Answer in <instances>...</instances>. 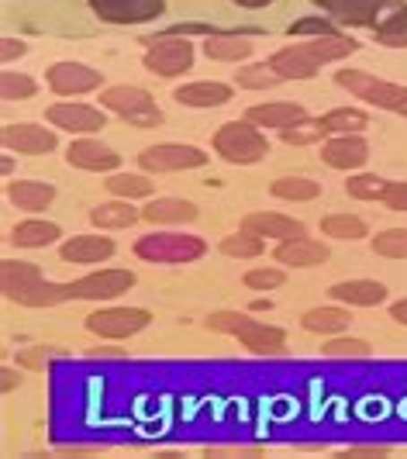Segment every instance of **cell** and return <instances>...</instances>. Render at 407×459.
Returning <instances> with one entry per match:
<instances>
[{"instance_id":"obj_31","label":"cell","mask_w":407,"mask_h":459,"mask_svg":"<svg viewBox=\"0 0 407 459\" xmlns=\"http://www.w3.org/2000/svg\"><path fill=\"white\" fill-rule=\"evenodd\" d=\"M63 238V231L56 221H42V218H31V221H22L18 229L11 231V242L18 246V249H42V246H52V242H59Z\"/></svg>"},{"instance_id":"obj_44","label":"cell","mask_w":407,"mask_h":459,"mask_svg":"<svg viewBox=\"0 0 407 459\" xmlns=\"http://www.w3.org/2000/svg\"><path fill=\"white\" fill-rule=\"evenodd\" d=\"M373 253L384 259H407V229H386L373 238Z\"/></svg>"},{"instance_id":"obj_17","label":"cell","mask_w":407,"mask_h":459,"mask_svg":"<svg viewBox=\"0 0 407 459\" xmlns=\"http://www.w3.org/2000/svg\"><path fill=\"white\" fill-rule=\"evenodd\" d=\"M117 253L108 235H73L59 246V259L73 263V266H97V263H108Z\"/></svg>"},{"instance_id":"obj_10","label":"cell","mask_w":407,"mask_h":459,"mask_svg":"<svg viewBox=\"0 0 407 459\" xmlns=\"http://www.w3.org/2000/svg\"><path fill=\"white\" fill-rule=\"evenodd\" d=\"M138 283L132 270H97L66 283V300H114Z\"/></svg>"},{"instance_id":"obj_27","label":"cell","mask_w":407,"mask_h":459,"mask_svg":"<svg viewBox=\"0 0 407 459\" xmlns=\"http://www.w3.org/2000/svg\"><path fill=\"white\" fill-rule=\"evenodd\" d=\"M142 221H152V225H186V221H197V204L180 201V197H156L142 207Z\"/></svg>"},{"instance_id":"obj_3","label":"cell","mask_w":407,"mask_h":459,"mask_svg":"<svg viewBox=\"0 0 407 459\" xmlns=\"http://www.w3.org/2000/svg\"><path fill=\"white\" fill-rule=\"evenodd\" d=\"M135 255L142 263H162V266H180V263H197L207 253V242L190 231H149L135 246Z\"/></svg>"},{"instance_id":"obj_40","label":"cell","mask_w":407,"mask_h":459,"mask_svg":"<svg viewBox=\"0 0 407 459\" xmlns=\"http://www.w3.org/2000/svg\"><path fill=\"white\" fill-rule=\"evenodd\" d=\"M280 138L287 142V145H315V142H321V138H332L328 132H325V125H321V117H300L297 125H290V128H283L280 132Z\"/></svg>"},{"instance_id":"obj_52","label":"cell","mask_w":407,"mask_h":459,"mask_svg":"<svg viewBox=\"0 0 407 459\" xmlns=\"http://www.w3.org/2000/svg\"><path fill=\"white\" fill-rule=\"evenodd\" d=\"M231 4H238V7H246V11H263V7H270L273 0H231Z\"/></svg>"},{"instance_id":"obj_37","label":"cell","mask_w":407,"mask_h":459,"mask_svg":"<svg viewBox=\"0 0 407 459\" xmlns=\"http://www.w3.org/2000/svg\"><path fill=\"white\" fill-rule=\"evenodd\" d=\"M317 225H321V231H325L328 238H342V242L366 238V231H369L359 214H328V218H321Z\"/></svg>"},{"instance_id":"obj_5","label":"cell","mask_w":407,"mask_h":459,"mask_svg":"<svg viewBox=\"0 0 407 459\" xmlns=\"http://www.w3.org/2000/svg\"><path fill=\"white\" fill-rule=\"evenodd\" d=\"M142 46H145L142 66L156 76L177 80L194 69V46L186 35H142Z\"/></svg>"},{"instance_id":"obj_46","label":"cell","mask_w":407,"mask_h":459,"mask_svg":"<svg viewBox=\"0 0 407 459\" xmlns=\"http://www.w3.org/2000/svg\"><path fill=\"white\" fill-rule=\"evenodd\" d=\"M380 204H386L390 211H404L407 214V180H390Z\"/></svg>"},{"instance_id":"obj_24","label":"cell","mask_w":407,"mask_h":459,"mask_svg":"<svg viewBox=\"0 0 407 459\" xmlns=\"http://www.w3.org/2000/svg\"><path fill=\"white\" fill-rule=\"evenodd\" d=\"M173 100L183 108H218L231 100V87L221 80H194V83H183L173 91Z\"/></svg>"},{"instance_id":"obj_56","label":"cell","mask_w":407,"mask_h":459,"mask_svg":"<svg viewBox=\"0 0 407 459\" xmlns=\"http://www.w3.org/2000/svg\"><path fill=\"white\" fill-rule=\"evenodd\" d=\"M401 117H407V104H404V111H401Z\"/></svg>"},{"instance_id":"obj_49","label":"cell","mask_w":407,"mask_h":459,"mask_svg":"<svg viewBox=\"0 0 407 459\" xmlns=\"http://www.w3.org/2000/svg\"><path fill=\"white\" fill-rule=\"evenodd\" d=\"M342 456H352V459H359V456H390V449H384V446H352V449H345Z\"/></svg>"},{"instance_id":"obj_23","label":"cell","mask_w":407,"mask_h":459,"mask_svg":"<svg viewBox=\"0 0 407 459\" xmlns=\"http://www.w3.org/2000/svg\"><path fill=\"white\" fill-rule=\"evenodd\" d=\"M328 298L352 307H377V304H386V287L380 280H342V283H332Z\"/></svg>"},{"instance_id":"obj_12","label":"cell","mask_w":407,"mask_h":459,"mask_svg":"<svg viewBox=\"0 0 407 459\" xmlns=\"http://www.w3.org/2000/svg\"><path fill=\"white\" fill-rule=\"evenodd\" d=\"M46 121L59 132H73V135H93L108 125V115L93 104H80V100H59L46 108Z\"/></svg>"},{"instance_id":"obj_14","label":"cell","mask_w":407,"mask_h":459,"mask_svg":"<svg viewBox=\"0 0 407 459\" xmlns=\"http://www.w3.org/2000/svg\"><path fill=\"white\" fill-rule=\"evenodd\" d=\"M87 4L108 24H149L166 11V0H87Z\"/></svg>"},{"instance_id":"obj_18","label":"cell","mask_w":407,"mask_h":459,"mask_svg":"<svg viewBox=\"0 0 407 459\" xmlns=\"http://www.w3.org/2000/svg\"><path fill=\"white\" fill-rule=\"evenodd\" d=\"M321 160H325V166L345 169V173L349 169H359L369 160V142L359 138V132L356 135H332L321 145Z\"/></svg>"},{"instance_id":"obj_1","label":"cell","mask_w":407,"mask_h":459,"mask_svg":"<svg viewBox=\"0 0 407 459\" xmlns=\"http://www.w3.org/2000/svg\"><path fill=\"white\" fill-rule=\"evenodd\" d=\"M0 290L7 300L24 304V307H56L66 300V283L48 280L35 263H24V259H4Z\"/></svg>"},{"instance_id":"obj_11","label":"cell","mask_w":407,"mask_h":459,"mask_svg":"<svg viewBox=\"0 0 407 459\" xmlns=\"http://www.w3.org/2000/svg\"><path fill=\"white\" fill-rule=\"evenodd\" d=\"M315 4L321 7V14L349 28H373L390 11L404 7V0H315Z\"/></svg>"},{"instance_id":"obj_6","label":"cell","mask_w":407,"mask_h":459,"mask_svg":"<svg viewBox=\"0 0 407 459\" xmlns=\"http://www.w3.org/2000/svg\"><path fill=\"white\" fill-rule=\"evenodd\" d=\"M100 108L117 115L125 125H135V128H159L162 125V111H159L156 97L142 91V87H132V83L108 87L100 93Z\"/></svg>"},{"instance_id":"obj_55","label":"cell","mask_w":407,"mask_h":459,"mask_svg":"<svg viewBox=\"0 0 407 459\" xmlns=\"http://www.w3.org/2000/svg\"><path fill=\"white\" fill-rule=\"evenodd\" d=\"M270 300H252V311H270Z\"/></svg>"},{"instance_id":"obj_19","label":"cell","mask_w":407,"mask_h":459,"mask_svg":"<svg viewBox=\"0 0 407 459\" xmlns=\"http://www.w3.org/2000/svg\"><path fill=\"white\" fill-rule=\"evenodd\" d=\"M242 229L255 231L259 238H273V242H287V238H297V235H307L297 218L280 214V211H252V214L242 218Z\"/></svg>"},{"instance_id":"obj_32","label":"cell","mask_w":407,"mask_h":459,"mask_svg":"<svg viewBox=\"0 0 407 459\" xmlns=\"http://www.w3.org/2000/svg\"><path fill=\"white\" fill-rule=\"evenodd\" d=\"M108 194L121 197V201H145L156 194V184H152V173H111Z\"/></svg>"},{"instance_id":"obj_29","label":"cell","mask_w":407,"mask_h":459,"mask_svg":"<svg viewBox=\"0 0 407 459\" xmlns=\"http://www.w3.org/2000/svg\"><path fill=\"white\" fill-rule=\"evenodd\" d=\"M304 332H311V335H342V332H349V325H352V315L339 307V300L335 304H325V307H311L304 318Z\"/></svg>"},{"instance_id":"obj_36","label":"cell","mask_w":407,"mask_h":459,"mask_svg":"<svg viewBox=\"0 0 407 459\" xmlns=\"http://www.w3.org/2000/svg\"><path fill=\"white\" fill-rule=\"evenodd\" d=\"M270 194L280 201H294V204H307L321 194V184L307 180V177H280L270 184Z\"/></svg>"},{"instance_id":"obj_43","label":"cell","mask_w":407,"mask_h":459,"mask_svg":"<svg viewBox=\"0 0 407 459\" xmlns=\"http://www.w3.org/2000/svg\"><path fill=\"white\" fill-rule=\"evenodd\" d=\"M0 93H4V100H28V97L39 93V83H35V76H28V73L4 69V76H0Z\"/></svg>"},{"instance_id":"obj_25","label":"cell","mask_w":407,"mask_h":459,"mask_svg":"<svg viewBox=\"0 0 407 459\" xmlns=\"http://www.w3.org/2000/svg\"><path fill=\"white\" fill-rule=\"evenodd\" d=\"M252 125H259V128H276V132H283V128H290L297 125L300 117H307V111L294 104V100H270V104H252L249 111H246Z\"/></svg>"},{"instance_id":"obj_33","label":"cell","mask_w":407,"mask_h":459,"mask_svg":"<svg viewBox=\"0 0 407 459\" xmlns=\"http://www.w3.org/2000/svg\"><path fill=\"white\" fill-rule=\"evenodd\" d=\"M373 42L384 48H407V4L373 24Z\"/></svg>"},{"instance_id":"obj_50","label":"cell","mask_w":407,"mask_h":459,"mask_svg":"<svg viewBox=\"0 0 407 459\" xmlns=\"http://www.w3.org/2000/svg\"><path fill=\"white\" fill-rule=\"evenodd\" d=\"M390 318L397 325H407V298H401V300H394L390 304Z\"/></svg>"},{"instance_id":"obj_35","label":"cell","mask_w":407,"mask_h":459,"mask_svg":"<svg viewBox=\"0 0 407 459\" xmlns=\"http://www.w3.org/2000/svg\"><path fill=\"white\" fill-rule=\"evenodd\" d=\"M218 249H221L228 259H255V255L266 253V238H259V235L249 229H238V231H231V235H225Z\"/></svg>"},{"instance_id":"obj_34","label":"cell","mask_w":407,"mask_h":459,"mask_svg":"<svg viewBox=\"0 0 407 459\" xmlns=\"http://www.w3.org/2000/svg\"><path fill=\"white\" fill-rule=\"evenodd\" d=\"M321 125L328 135H356L369 125V115L359 108H332L328 115H321Z\"/></svg>"},{"instance_id":"obj_53","label":"cell","mask_w":407,"mask_h":459,"mask_svg":"<svg viewBox=\"0 0 407 459\" xmlns=\"http://www.w3.org/2000/svg\"><path fill=\"white\" fill-rule=\"evenodd\" d=\"M14 384H22V377L14 380V373H11V369H4V394H11V391H14Z\"/></svg>"},{"instance_id":"obj_2","label":"cell","mask_w":407,"mask_h":459,"mask_svg":"<svg viewBox=\"0 0 407 459\" xmlns=\"http://www.w3.org/2000/svg\"><path fill=\"white\" fill-rule=\"evenodd\" d=\"M207 325H211L214 332H221V335L238 339V342L246 345L249 352H255V356H283V352H287V335H283V328L255 322L246 311H218V315L207 318Z\"/></svg>"},{"instance_id":"obj_15","label":"cell","mask_w":407,"mask_h":459,"mask_svg":"<svg viewBox=\"0 0 407 459\" xmlns=\"http://www.w3.org/2000/svg\"><path fill=\"white\" fill-rule=\"evenodd\" d=\"M56 145H59V138L46 125L22 121V125H7L4 128V149L18 152V156H48V152H56Z\"/></svg>"},{"instance_id":"obj_30","label":"cell","mask_w":407,"mask_h":459,"mask_svg":"<svg viewBox=\"0 0 407 459\" xmlns=\"http://www.w3.org/2000/svg\"><path fill=\"white\" fill-rule=\"evenodd\" d=\"M304 46L307 52L317 59V66H328V63H339L345 56H352V52H359V42L352 39V35H321V39H304Z\"/></svg>"},{"instance_id":"obj_16","label":"cell","mask_w":407,"mask_h":459,"mask_svg":"<svg viewBox=\"0 0 407 459\" xmlns=\"http://www.w3.org/2000/svg\"><path fill=\"white\" fill-rule=\"evenodd\" d=\"M66 162L83 169V173H114L121 166V156L97 138H76V142H69Z\"/></svg>"},{"instance_id":"obj_51","label":"cell","mask_w":407,"mask_h":459,"mask_svg":"<svg viewBox=\"0 0 407 459\" xmlns=\"http://www.w3.org/2000/svg\"><path fill=\"white\" fill-rule=\"evenodd\" d=\"M87 356H91V359H121V349H93Z\"/></svg>"},{"instance_id":"obj_9","label":"cell","mask_w":407,"mask_h":459,"mask_svg":"<svg viewBox=\"0 0 407 459\" xmlns=\"http://www.w3.org/2000/svg\"><path fill=\"white\" fill-rule=\"evenodd\" d=\"M138 166L142 173H183V169H201L207 166V152L197 145H177V142H162V145H149L138 152Z\"/></svg>"},{"instance_id":"obj_54","label":"cell","mask_w":407,"mask_h":459,"mask_svg":"<svg viewBox=\"0 0 407 459\" xmlns=\"http://www.w3.org/2000/svg\"><path fill=\"white\" fill-rule=\"evenodd\" d=\"M0 173H4V177H11V173H14V160H11V156H4V160H0Z\"/></svg>"},{"instance_id":"obj_22","label":"cell","mask_w":407,"mask_h":459,"mask_svg":"<svg viewBox=\"0 0 407 459\" xmlns=\"http://www.w3.org/2000/svg\"><path fill=\"white\" fill-rule=\"evenodd\" d=\"M204 56L214 59V63H242V59L252 56V42L246 31H225V28H218L211 35H204Z\"/></svg>"},{"instance_id":"obj_28","label":"cell","mask_w":407,"mask_h":459,"mask_svg":"<svg viewBox=\"0 0 407 459\" xmlns=\"http://www.w3.org/2000/svg\"><path fill=\"white\" fill-rule=\"evenodd\" d=\"M135 221H142V211H138L132 201H121V197H114V201H108V204H97L91 211V225L100 231L132 229Z\"/></svg>"},{"instance_id":"obj_26","label":"cell","mask_w":407,"mask_h":459,"mask_svg":"<svg viewBox=\"0 0 407 459\" xmlns=\"http://www.w3.org/2000/svg\"><path fill=\"white\" fill-rule=\"evenodd\" d=\"M7 201L18 207V211L39 214V211H48V207H52L56 186L42 184V180H14V184H7Z\"/></svg>"},{"instance_id":"obj_21","label":"cell","mask_w":407,"mask_h":459,"mask_svg":"<svg viewBox=\"0 0 407 459\" xmlns=\"http://www.w3.org/2000/svg\"><path fill=\"white\" fill-rule=\"evenodd\" d=\"M276 263H283V266H294V270H307V266H321V263H328V255L332 249L328 246H321L315 238H307V235H297V238H287V242H280L276 249Z\"/></svg>"},{"instance_id":"obj_4","label":"cell","mask_w":407,"mask_h":459,"mask_svg":"<svg viewBox=\"0 0 407 459\" xmlns=\"http://www.w3.org/2000/svg\"><path fill=\"white\" fill-rule=\"evenodd\" d=\"M211 145L221 160L235 162V166H252V162L266 160V152H270V142L263 135V128L252 125L249 117L246 121H225L214 132Z\"/></svg>"},{"instance_id":"obj_20","label":"cell","mask_w":407,"mask_h":459,"mask_svg":"<svg viewBox=\"0 0 407 459\" xmlns=\"http://www.w3.org/2000/svg\"><path fill=\"white\" fill-rule=\"evenodd\" d=\"M270 66L276 69L280 80H315L317 76V59L307 52L304 42H294V46L276 48L270 56Z\"/></svg>"},{"instance_id":"obj_39","label":"cell","mask_w":407,"mask_h":459,"mask_svg":"<svg viewBox=\"0 0 407 459\" xmlns=\"http://www.w3.org/2000/svg\"><path fill=\"white\" fill-rule=\"evenodd\" d=\"M386 184H390V180L377 177V173H356V177L345 180V194L356 197V201H384Z\"/></svg>"},{"instance_id":"obj_47","label":"cell","mask_w":407,"mask_h":459,"mask_svg":"<svg viewBox=\"0 0 407 459\" xmlns=\"http://www.w3.org/2000/svg\"><path fill=\"white\" fill-rule=\"evenodd\" d=\"M48 356H52V349H24L22 356H18V363L28 369H46Z\"/></svg>"},{"instance_id":"obj_7","label":"cell","mask_w":407,"mask_h":459,"mask_svg":"<svg viewBox=\"0 0 407 459\" xmlns=\"http://www.w3.org/2000/svg\"><path fill=\"white\" fill-rule=\"evenodd\" d=\"M335 83H339L342 91L352 93V97H359L362 104H377V108L394 111V115H401L407 104V87L390 83L384 76H373L366 69H339L335 73Z\"/></svg>"},{"instance_id":"obj_13","label":"cell","mask_w":407,"mask_h":459,"mask_svg":"<svg viewBox=\"0 0 407 459\" xmlns=\"http://www.w3.org/2000/svg\"><path fill=\"white\" fill-rule=\"evenodd\" d=\"M100 83H104V76L83 63H56L46 69V87L59 97H69V100L100 91Z\"/></svg>"},{"instance_id":"obj_38","label":"cell","mask_w":407,"mask_h":459,"mask_svg":"<svg viewBox=\"0 0 407 459\" xmlns=\"http://www.w3.org/2000/svg\"><path fill=\"white\" fill-rule=\"evenodd\" d=\"M235 83L242 91H270V87L280 83V76H276V69L270 63H249V66H242L235 73Z\"/></svg>"},{"instance_id":"obj_42","label":"cell","mask_w":407,"mask_h":459,"mask_svg":"<svg viewBox=\"0 0 407 459\" xmlns=\"http://www.w3.org/2000/svg\"><path fill=\"white\" fill-rule=\"evenodd\" d=\"M321 356H328V359H366L369 342L352 339V335H332L328 342L321 345Z\"/></svg>"},{"instance_id":"obj_48","label":"cell","mask_w":407,"mask_h":459,"mask_svg":"<svg viewBox=\"0 0 407 459\" xmlns=\"http://www.w3.org/2000/svg\"><path fill=\"white\" fill-rule=\"evenodd\" d=\"M24 52H28V46H24L22 39H4V42H0V59H4V63L22 59Z\"/></svg>"},{"instance_id":"obj_45","label":"cell","mask_w":407,"mask_h":459,"mask_svg":"<svg viewBox=\"0 0 407 459\" xmlns=\"http://www.w3.org/2000/svg\"><path fill=\"white\" fill-rule=\"evenodd\" d=\"M242 283L249 290H276V287L287 283V273L276 270V266H255V270H249V273L242 276Z\"/></svg>"},{"instance_id":"obj_41","label":"cell","mask_w":407,"mask_h":459,"mask_svg":"<svg viewBox=\"0 0 407 459\" xmlns=\"http://www.w3.org/2000/svg\"><path fill=\"white\" fill-rule=\"evenodd\" d=\"M339 31H342L339 22H332L328 14L297 18V22L287 28V35H290V39H321V35H339Z\"/></svg>"},{"instance_id":"obj_8","label":"cell","mask_w":407,"mask_h":459,"mask_svg":"<svg viewBox=\"0 0 407 459\" xmlns=\"http://www.w3.org/2000/svg\"><path fill=\"white\" fill-rule=\"evenodd\" d=\"M152 322V315L145 307H100L87 315V332H93L104 342H128L132 335L145 332Z\"/></svg>"}]
</instances>
